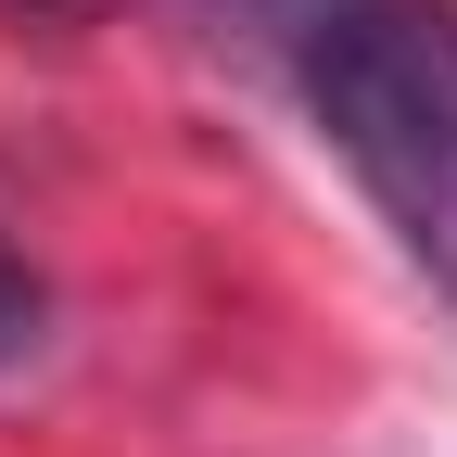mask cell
I'll use <instances>...</instances> for the list:
<instances>
[{"instance_id":"obj_4","label":"cell","mask_w":457,"mask_h":457,"mask_svg":"<svg viewBox=\"0 0 457 457\" xmlns=\"http://www.w3.org/2000/svg\"><path fill=\"white\" fill-rule=\"evenodd\" d=\"M13 13H51V26H89V13H114V0H13Z\"/></svg>"},{"instance_id":"obj_1","label":"cell","mask_w":457,"mask_h":457,"mask_svg":"<svg viewBox=\"0 0 457 457\" xmlns=\"http://www.w3.org/2000/svg\"><path fill=\"white\" fill-rule=\"evenodd\" d=\"M293 64L381 228L457 305V0H343Z\"/></svg>"},{"instance_id":"obj_3","label":"cell","mask_w":457,"mask_h":457,"mask_svg":"<svg viewBox=\"0 0 457 457\" xmlns=\"http://www.w3.org/2000/svg\"><path fill=\"white\" fill-rule=\"evenodd\" d=\"M204 13H228V26H254V38H293V51H305V38L343 13V0H204Z\"/></svg>"},{"instance_id":"obj_2","label":"cell","mask_w":457,"mask_h":457,"mask_svg":"<svg viewBox=\"0 0 457 457\" xmlns=\"http://www.w3.org/2000/svg\"><path fill=\"white\" fill-rule=\"evenodd\" d=\"M38 330H51V293H38V267L13 254V228H0V369L38 356Z\"/></svg>"}]
</instances>
